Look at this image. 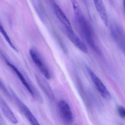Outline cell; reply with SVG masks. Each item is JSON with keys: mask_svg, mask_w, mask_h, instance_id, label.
<instances>
[{"mask_svg": "<svg viewBox=\"0 0 125 125\" xmlns=\"http://www.w3.org/2000/svg\"><path fill=\"white\" fill-rule=\"evenodd\" d=\"M76 18L87 43L93 50L96 53H99L100 50L95 42L93 32L91 26L87 22L83 15Z\"/></svg>", "mask_w": 125, "mask_h": 125, "instance_id": "cell-1", "label": "cell"}, {"mask_svg": "<svg viewBox=\"0 0 125 125\" xmlns=\"http://www.w3.org/2000/svg\"><path fill=\"white\" fill-rule=\"evenodd\" d=\"M110 31L112 38L121 50L125 55V32L122 27L116 23L110 26Z\"/></svg>", "mask_w": 125, "mask_h": 125, "instance_id": "cell-2", "label": "cell"}, {"mask_svg": "<svg viewBox=\"0 0 125 125\" xmlns=\"http://www.w3.org/2000/svg\"><path fill=\"white\" fill-rule=\"evenodd\" d=\"M90 77L99 94L105 100H108L111 99V95L101 80L89 68H87Z\"/></svg>", "mask_w": 125, "mask_h": 125, "instance_id": "cell-3", "label": "cell"}, {"mask_svg": "<svg viewBox=\"0 0 125 125\" xmlns=\"http://www.w3.org/2000/svg\"><path fill=\"white\" fill-rule=\"evenodd\" d=\"M10 91L20 110L30 124L32 125H39V122L28 108L21 101L12 89H10Z\"/></svg>", "mask_w": 125, "mask_h": 125, "instance_id": "cell-4", "label": "cell"}, {"mask_svg": "<svg viewBox=\"0 0 125 125\" xmlns=\"http://www.w3.org/2000/svg\"><path fill=\"white\" fill-rule=\"evenodd\" d=\"M29 54L32 60L37 66L41 73L47 79H50L51 78L50 71L40 57L37 51L34 48H31L29 50Z\"/></svg>", "mask_w": 125, "mask_h": 125, "instance_id": "cell-5", "label": "cell"}, {"mask_svg": "<svg viewBox=\"0 0 125 125\" xmlns=\"http://www.w3.org/2000/svg\"><path fill=\"white\" fill-rule=\"evenodd\" d=\"M58 108L63 121L67 124L73 122V116L69 104L64 100H61L58 103Z\"/></svg>", "mask_w": 125, "mask_h": 125, "instance_id": "cell-6", "label": "cell"}, {"mask_svg": "<svg viewBox=\"0 0 125 125\" xmlns=\"http://www.w3.org/2000/svg\"><path fill=\"white\" fill-rule=\"evenodd\" d=\"M53 7L56 15L65 28L66 31L69 32L73 31L69 20L59 6L56 3H54Z\"/></svg>", "mask_w": 125, "mask_h": 125, "instance_id": "cell-7", "label": "cell"}, {"mask_svg": "<svg viewBox=\"0 0 125 125\" xmlns=\"http://www.w3.org/2000/svg\"><path fill=\"white\" fill-rule=\"evenodd\" d=\"M66 34L68 39L77 48L84 53H88V50L86 46L74 32L66 31Z\"/></svg>", "mask_w": 125, "mask_h": 125, "instance_id": "cell-8", "label": "cell"}, {"mask_svg": "<svg viewBox=\"0 0 125 125\" xmlns=\"http://www.w3.org/2000/svg\"><path fill=\"white\" fill-rule=\"evenodd\" d=\"M5 62H6V64L15 73L17 76L18 77L20 80L22 82V84L24 85V86L26 88V89L28 91L29 93L32 96H34V93L32 88H31L28 83L27 82V80L25 78V77L23 75L22 73L20 72V70L15 66L11 64V62H10L8 60L5 59Z\"/></svg>", "mask_w": 125, "mask_h": 125, "instance_id": "cell-9", "label": "cell"}, {"mask_svg": "<svg viewBox=\"0 0 125 125\" xmlns=\"http://www.w3.org/2000/svg\"><path fill=\"white\" fill-rule=\"evenodd\" d=\"M96 10L101 19L105 25H108V15L105 7L103 0H93Z\"/></svg>", "mask_w": 125, "mask_h": 125, "instance_id": "cell-10", "label": "cell"}, {"mask_svg": "<svg viewBox=\"0 0 125 125\" xmlns=\"http://www.w3.org/2000/svg\"><path fill=\"white\" fill-rule=\"evenodd\" d=\"M0 108L6 118L12 123L16 124L18 123L13 112L6 103L0 97Z\"/></svg>", "mask_w": 125, "mask_h": 125, "instance_id": "cell-11", "label": "cell"}, {"mask_svg": "<svg viewBox=\"0 0 125 125\" xmlns=\"http://www.w3.org/2000/svg\"><path fill=\"white\" fill-rule=\"evenodd\" d=\"M0 32L1 34H2V35L3 36L4 39L6 40L8 44L10 45V47H11L12 49H14V50H15V51H17L18 52V51L17 48L15 47V45H14V44H13L12 42L11 39L10 38L9 36V35L7 34L6 32L5 31V29H4L3 27V26H2V25H1L0 23Z\"/></svg>", "mask_w": 125, "mask_h": 125, "instance_id": "cell-12", "label": "cell"}, {"mask_svg": "<svg viewBox=\"0 0 125 125\" xmlns=\"http://www.w3.org/2000/svg\"><path fill=\"white\" fill-rule=\"evenodd\" d=\"M75 17L83 14L79 3L76 0H71Z\"/></svg>", "mask_w": 125, "mask_h": 125, "instance_id": "cell-13", "label": "cell"}, {"mask_svg": "<svg viewBox=\"0 0 125 125\" xmlns=\"http://www.w3.org/2000/svg\"><path fill=\"white\" fill-rule=\"evenodd\" d=\"M117 111L120 117L122 118H125V108L124 107L121 106H118Z\"/></svg>", "mask_w": 125, "mask_h": 125, "instance_id": "cell-14", "label": "cell"}, {"mask_svg": "<svg viewBox=\"0 0 125 125\" xmlns=\"http://www.w3.org/2000/svg\"><path fill=\"white\" fill-rule=\"evenodd\" d=\"M0 89L4 93L5 95H7V96H9V93H8V91H7V90L6 89L3 84L2 83V82L0 80Z\"/></svg>", "mask_w": 125, "mask_h": 125, "instance_id": "cell-15", "label": "cell"}, {"mask_svg": "<svg viewBox=\"0 0 125 125\" xmlns=\"http://www.w3.org/2000/svg\"><path fill=\"white\" fill-rule=\"evenodd\" d=\"M123 7H124V12L125 14V0H123Z\"/></svg>", "mask_w": 125, "mask_h": 125, "instance_id": "cell-16", "label": "cell"}]
</instances>
